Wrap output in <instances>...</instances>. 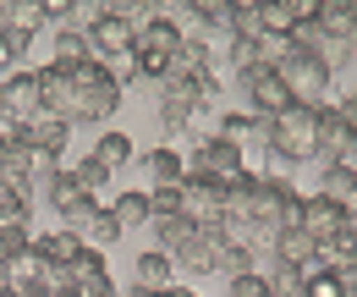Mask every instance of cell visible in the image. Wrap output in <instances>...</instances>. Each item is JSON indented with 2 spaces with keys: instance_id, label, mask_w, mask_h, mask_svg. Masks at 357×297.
Masks as SVG:
<instances>
[{
  "instance_id": "cell-1",
  "label": "cell",
  "mask_w": 357,
  "mask_h": 297,
  "mask_svg": "<svg viewBox=\"0 0 357 297\" xmlns=\"http://www.w3.org/2000/svg\"><path fill=\"white\" fill-rule=\"evenodd\" d=\"M39 94H45L50 116H61L66 127H77V122H110L121 110L127 88L116 83V72L105 61H83V66H55L50 61L39 72Z\"/></svg>"
},
{
  "instance_id": "cell-2",
  "label": "cell",
  "mask_w": 357,
  "mask_h": 297,
  "mask_svg": "<svg viewBox=\"0 0 357 297\" xmlns=\"http://www.w3.org/2000/svg\"><path fill=\"white\" fill-rule=\"evenodd\" d=\"M313 132H319V116L313 105H286L280 116L264 122V143H269V160L286 171V166H308L313 160Z\"/></svg>"
},
{
  "instance_id": "cell-3",
  "label": "cell",
  "mask_w": 357,
  "mask_h": 297,
  "mask_svg": "<svg viewBox=\"0 0 357 297\" xmlns=\"http://www.w3.org/2000/svg\"><path fill=\"white\" fill-rule=\"evenodd\" d=\"M269 66H275V78L286 83V94H291L297 105H324V99H330V78H335V72L319 61V50H303V44L286 39V50H280Z\"/></svg>"
},
{
  "instance_id": "cell-4",
  "label": "cell",
  "mask_w": 357,
  "mask_h": 297,
  "mask_svg": "<svg viewBox=\"0 0 357 297\" xmlns=\"http://www.w3.org/2000/svg\"><path fill=\"white\" fill-rule=\"evenodd\" d=\"M297 215H303V193L286 182V176H264V171H253V198H248V220L259 226V231H291L297 226Z\"/></svg>"
},
{
  "instance_id": "cell-5",
  "label": "cell",
  "mask_w": 357,
  "mask_h": 297,
  "mask_svg": "<svg viewBox=\"0 0 357 297\" xmlns=\"http://www.w3.org/2000/svg\"><path fill=\"white\" fill-rule=\"evenodd\" d=\"M313 34H319V61L335 72L341 61L357 55V0H319L313 11Z\"/></svg>"
},
{
  "instance_id": "cell-6",
  "label": "cell",
  "mask_w": 357,
  "mask_h": 297,
  "mask_svg": "<svg viewBox=\"0 0 357 297\" xmlns=\"http://www.w3.org/2000/svg\"><path fill=\"white\" fill-rule=\"evenodd\" d=\"M313 116H319V132H313V166H347L357 171V122L335 105V99H324V105H313Z\"/></svg>"
},
{
  "instance_id": "cell-7",
  "label": "cell",
  "mask_w": 357,
  "mask_h": 297,
  "mask_svg": "<svg viewBox=\"0 0 357 297\" xmlns=\"http://www.w3.org/2000/svg\"><path fill=\"white\" fill-rule=\"evenodd\" d=\"M181 44V28L160 11V17H149V22H137L132 28V61H137V78H149V83H160L165 78V61L176 55Z\"/></svg>"
},
{
  "instance_id": "cell-8",
  "label": "cell",
  "mask_w": 357,
  "mask_h": 297,
  "mask_svg": "<svg viewBox=\"0 0 357 297\" xmlns=\"http://www.w3.org/2000/svg\"><path fill=\"white\" fill-rule=\"evenodd\" d=\"M176 198H181V215H187L192 226H220L225 220V182L204 176V171H187V176H181Z\"/></svg>"
},
{
  "instance_id": "cell-9",
  "label": "cell",
  "mask_w": 357,
  "mask_h": 297,
  "mask_svg": "<svg viewBox=\"0 0 357 297\" xmlns=\"http://www.w3.org/2000/svg\"><path fill=\"white\" fill-rule=\"evenodd\" d=\"M33 171H39V154L22 143V132L0 122V182L22 198H33Z\"/></svg>"
},
{
  "instance_id": "cell-10",
  "label": "cell",
  "mask_w": 357,
  "mask_h": 297,
  "mask_svg": "<svg viewBox=\"0 0 357 297\" xmlns=\"http://www.w3.org/2000/svg\"><path fill=\"white\" fill-rule=\"evenodd\" d=\"M45 110V94H39V72H11L0 78V122L6 127H22Z\"/></svg>"
},
{
  "instance_id": "cell-11",
  "label": "cell",
  "mask_w": 357,
  "mask_h": 297,
  "mask_svg": "<svg viewBox=\"0 0 357 297\" xmlns=\"http://www.w3.org/2000/svg\"><path fill=\"white\" fill-rule=\"evenodd\" d=\"M89 50H93V61H105V66L132 61V22H121V17L105 6V11H99V22L89 28Z\"/></svg>"
},
{
  "instance_id": "cell-12",
  "label": "cell",
  "mask_w": 357,
  "mask_h": 297,
  "mask_svg": "<svg viewBox=\"0 0 357 297\" xmlns=\"http://www.w3.org/2000/svg\"><path fill=\"white\" fill-rule=\"evenodd\" d=\"M236 83H242V94H248V105H253V116H259V122L280 116L286 105H297V99L286 94V83L275 78V66H253V72H242Z\"/></svg>"
},
{
  "instance_id": "cell-13",
  "label": "cell",
  "mask_w": 357,
  "mask_h": 297,
  "mask_svg": "<svg viewBox=\"0 0 357 297\" xmlns=\"http://www.w3.org/2000/svg\"><path fill=\"white\" fill-rule=\"evenodd\" d=\"M187 171H204V176H215V182H231V176H242L248 166H242V149L225 143L220 132H215V138H198V143H192Z\"/></svg>"
},
{
  "instance_id": "cell-14",
  "label": "cell",
  "mask_w": 357,
  "mask_h": 297,
  "mask_svg": "<svg viewBox=\"0 0 357 297\" xmlns=\"http://www.w3.org/2000/svg\"><path fill=\"white\" fill-rule=\"evenodd\" d=\"M45 204L61 215V231H83V226H89V215L99 210V198H93V193H83V187L66 176V166H61V176H55V187H50Z\"/></svg>"
},
{
  "instance_id": "cell-15",
  "label": "cell",
  "mask_w": 357,
  "mask_h": 297,
  "mask_svg": "<svg viewBox=\"0 0 357 297\" xmlns=\"http://www.w3.org/2000/svg\"><path fill=\"white\" fill-rule=\"evenodd\" d=\"M22 143L45 160V166H61V154H66V143H72V127L61 122V116H50V110H39L33 122H22Z\"/></svg>"
},
{
  "instance_id": "cell-16",
  "label": "cell",
  "mask_w": 357,
  "mask_h": 297,
  "mask_svg": "<svg viewBox=\"0 0 357 297\" xmlns=\"http://www.w3.org/2000/svg\"><path fill=\"white\" fill-rule=\"evenodd\" d=\"M297 226L324 248L330 237H341V231L352 226V215L341 210V204H330V198H319V193H308V198H303V215H297Z\"/></svg>"
},
{
  "instance_id": "cell-17",
  "label": "cell",
  "mask_w": 357,
  "mask_h": 297,
  "mask_svg": "<svg viewBox=\"0 0 357 297\" xmlns=\"http://www.w3.org/2000/svg\"><path fill=\"white\" fill-rule=\"evenodd\" d=\"M220 242H225L220 226H198V231H192V242H187L171 264H181L187 275H215V264H220Z\"/></svg>"
},
{
  "instance_id": "cell-18",
  "label": "cell",
  "mask_w": 357,
  "mask_h": 297,
  "mask_svg": "<svg viewBox=\"0 0 357 297\" xmlns=\"http://www.w3.org/2000/svg\"><path fill=\"white\" fill-rule=\"evenodd\" d=\"M319 198L341 204V210L357 220V171H347V166H324V171H319Z\"/></svg>"
},
{
  "instance_id": "cell-19",
  "label": "cell",
  "mask_w": 357,
  "mask_h": 297,
  "mask_svg": "<svg viewBox=\"0 0 357 297\" xmlns=\"http://www.w3.org/2000/svg\"><path fill=\"white\" fill-rule=\"evenodd\" d=\"M319 254H324V270H330V275H341V281H357V226H347L341 237H330Z\"/></svg>"
},
{
  "instance_id": "cell-20",
  "label": "cell",
  "mask_w": 357,
  "mask_h": 297,
  "mask_svg": "<svg viewBox=\"0 0 357 297\" xmlns=\"http://www.w3.org/2000/svg\"><path fill=\"white\" fill-rule=\"evenodd\" d=\"M143 171H149V182H154V187H181L187 160H181L171 143H160V149H149V154H143Z\"/></svg>"
},
{
  "instance_id": "cell-21",
  "label": "cell",
  "mask_w": 357,
  "mask_h": 297,
  "mask_svg": "<svg viewBox=\"0 0 357 297\" xmlns=\"http://www.w3.org/2000/svg\"><path fill=\"white\" fill-rule=\"evenodd\" d=\"M132 275H137V292H165V287L176 281V264H171V254L149 248V254L132 264Z\"/></svg>"
},
{
  "instance_id": "cell-22",
  "label": "cell",
  "mask_w": 357,
  "mask_h": 297,
  "mask_svg": "<svg viewBox=\"0 0 357 297\" xmlns=\"http://www.w3.org/2000/svg\"><path fill=\"white\" fill-rule=\"evenodd\" d=\"M192 116H198L192 94H160V132H165V138L187 132V127H192Z\"/></svg>"
},
{
  "instance_id": "cell-23",
  "label": "cell",
  "mask_w": 357,
  "mask_h": 297,
  "mask_svg": "<svg viewBox=\"0 0 357 297\" xmlns=\"http://www.w3.org/2000/svg\"><path fill=\"white\" fill-rule=\"evenodd\" d=\"M149 226H154V242H160V254H171V259H176L181 248L192 242V231H198L187 215H171V220H149Z\"/></svg>"
},
{
  "instance_id": "cell-24",
  "label": "cell",
  "mask_w": 357,
  "mask_h": 297,
  "mask_svg": "<svg viewBox=\"0 0 357 297\" xmlns=\"http://www.w3.org/2000/svg\"><path fill=\"white\" fill-rule=\"evenodd\" d=\"M39 248H45V264H61V270H72L77 264V254L89 248L77 231H50V237H39Z\"/></svg>"
},
{
  "instance_id": "cell-25",
  "label": "cell",
  "mask_w": 357,
  "mask_h": 297,
  "mask_svg": "<svg viewBox=\"0 0 357 297\" xmlns=\"http://www.w3.org/2000/svg\"><path fill=\"white\" fill-rule=\"evenodd\" d=\"M89 154L105 171H121V166H132V138H127V132H99V143H93Z\"/></svg>"
},
{
  "instance_id": "cell-26",
  "label": "cell",
  "mask_w": 357,
  "mask_h": 297,
  "mask_svg": "<svg viewBox=\"0 0 357 297\" xmlns=\"http://www.w3.org/2000/svg\"><path fill=\"white\" fill-rule=\"evenodd\" d=\"M105 210L116 215L121 231H137V226H149V193H116V204H105Z\"/></svg>"
},
{
  "instance_id": "cell-27",
  "label": "cell",
  "mask_w": 357,
  "mask_h": 297,
  "mask_svg": "<svg viewBox=\"0 0 357 297\" xmlns=\"http://www.w3.org/2000/svg\"><path fill=\"white\" fill-rule=\"evenodd\" d=\"M83 61H93L89 34H77V28H55V66H83Z\"/></svg>"
},
{
  "instance_id": "cell-28",
  "label": "cell",
  "mask_w": 357,
  "mask_h": 297,
  "mask_svg": "<svg viewBox=\"0 0 357 297\" xmlns=\"http://www.w3.org/2000/svg\"><path fill=\"white\" fill-rule=\"evenodd\" d=\"M77 237H83L89 248H99V254H105V248H110V242L121 237V226H116V215H110V210H105V204H99V210L89 215V226H83Z\"/></svg>"
},
{
  "instance_id": "cell-29",
  "label": "cell",
  "mask_w": 357,
  "mask_h": 297,
  "mask_svg": "<svg viewBox=\"0 0 357 297\" xmlns=\"http://www.w3.org/2000/svg\"><path fill=\"white\" fill-rule=\"evenodd\" d=\"M220 138H225V143H236V149H242L248 138H264V122H259L253 110H236V116H220Z\"/></svg>"
},
{
  "instance_id": "cell-30",
  "label": "cell",
  "mask_w": 357,
  "mask_h": 297,
  "mask_svg": "<svg viewBox=\"0 0 357 297\" xmlns=\"http://www.w3.org/2000/svg\"><path fill=\"white\" fill-rule=\"evenodd\" d=\"M259 264H253V254L242 248V242H220V264H215V275H225V281H236V275H253Z\"/></svg>"
},
{
  "instance_id": "cell-31",
  "label": "cell",
  "mask_w": 357,
  "mask_h": 297,
  "mask_svg": "<svg viewBox=\"0 0 357 297\" xmlns=\"http://www.w3.org/2000/svg\"><path fill=\"white\" fill-rule=\"evenodd\" d=\"M66 176H72V182H77V187H83V193H93V198H99V187H105V182H110V171L99 166V160H77V166H66Z\"/></svg>"
},
{
  "instance_id": "cell-32",
  "label": "cell",
  "mask_w": 357,
  "mask_h": 297,
  "mask_svg": "<svg viewBox=\"0 0 357 297\" xmlns=\"http://www.w3.org/2000/svg\"><path fill=\"white\" fill-rule=\"evenodd\" d=\"M28 50H33V34H28L22 22H6V28H0V55H6V66H11V61H22Z\"/></svg>"
},
{
  "instance_id": "cell-33",
  "label": "cell",
  "mask_w": 357,
  "mask_h": 297,
  "mask_svg": "<svg viewBox=\"0 0 357 297\" xmlns=\"http://www.w3.org/2000/svg\"><path fill=\"white\" fill-rule=\"evenodd\" d=\"M264 287L269 297H303V275L291 264H275V270H264Z\"/></svg>"
},
{
  "instance_id": "cell-34",
  "label": "cell",
  "mask_w": 357,
  "mask_h": 297,
  "mask_svg": "<svg viewBox=\"0 0 357 297\" xmlns=\"http://www.w3.org/2000/svg\"><path fill=\"white\" fill-rule=\"evenodd\" d=\"M192 105H198V110H215V105H220V72H215V66L192 78Z\"/></svg>"
},
{
  "instance_id": "cell-35",
  "label": "cell",
  "mask_w": 357,
  "mask_h": 297,
  "mask_svg": "<svg viewBox=\"0 0 357 297\" xmlns=\"http://www.w3.org/2000/svg\"><path fill=\"white\" fill-rule=\"evenodd\" d=\"M303 297H347V281L341 275H330V270H319L303 281Z\"/></svg>"
},
{
  "instance_id": "cell-36",
  "label": "cell",
  "mask_w": 357,
  "mask_h": 297,
  "mask_svg": "<svg viewBox=\"0 0 357 297\" xmlns=\"http://www.w3.org/2000/svg\"><path fill=\"white\" fill-rule=\"evenodd\" d=\"M72 297H116L110 270H99V275H89V281H77V287H72Z\"/></svg>"
},
{
  "instance_id": "cell-37",
  "label": "cell",
  "mask_w": 357,
  "mask_h": 297,
  "mask_svg": "<svg viewBox=\"0 0 357 297\" xmlns=\"http://www.w3.org/2000/svg\"><path fill=\"white\" fill-rule=\"evenodd\" d=\"M99 270H105V254H99V248H83L77 264H72V287H77V281H89V275H99Z\"/></svg>"
},
{
  "instance_id": "cell-38",
  "label": "cell",
  "mask_w": 357,
  "mask_h": 297,
  "mask_svg": "<svg viewBox=\"0 0 357 297\" xmlns=\"http://www.w3.org/2000/svg\"><path fill=\"white\" fill-rule=\"evenodd\" d=\"M225 297H269V287H264V275L253 270V275H236V281H231V292H225Z\"/></svg>"
},
{
  "instance_id": "cell-39",
  "label": "cell",
  "mask_w": 357,
  "mask_h": 297,
  "mask_svg": "<svg viewBox=\"0 0 357 297\" xmlns=\"http://www.w3.org/2000/svg\"><path fill=\"white\" fill-rule=\"evenodd\" d=\"M50 28H66V0H50Z\"/></svg>"
},
{
  "instance_id": "cell-40",
  "label": "cell",
  "mask_w": 357,
  "mask_h": 297,
  "mask_svg": "<svg viewBox=\"0 0 357 297\" xmlns=\"http://www.w3.org/2000/svg\"><path fill=\"white\" fill-rule=\"evenodd\" d=\"M149 297H198V292H192V287H176V281H171L165 292H149Z\"/></svg>"
},
{
  "instance_id": "cell-41",
  "label": "cell",
  "mask_w": 357,
  "mask_h": 297,
  "mask_svg": "<svg viewBox=\"0 0 357 297\" xmlns=\"http://www.w3.org/2000/svg\"><path fill=\"white\" fill-rule=\"evenodd\" d=\"M341 110H347V116H352V122H357V88H352V94H347V99H341Z\"/></svg>"
},
{
  "instance_id": "cell-42",
  "label": "cell",
  "mask_w": 357,
  "mask_h": 297,
  "mask_svg": "<svg viewBox=\"0 0 357 297\" xmlns=\"http://www.w3.org/2000/svg\"><path fill=\"white\" fill-rule=\"evenodd\" d=\"M6 22H11V0H0V28H6Z\"/></svg>"
},
{
  "instance_id": "cell-43",
  "label": "cell",
  "mask_w": 357,
  "mask_h": 297,
  "mask_svg": "<svg viewBox=\"0 0 357 297\" xmlns=\"http://www.w3.org/2000/svg\"><path fill=\"white\" fill-rule=\"evenodd\" d=\"M116 297H149V292H137V287H132V292H116Z\"/></svg>"
},
{
  "instance_id": "cell-44",
  "label": "cell",
  "mask_w": 357,
  "mask_h": 297,
  "mask_svg": "<svg viewBox=\"0 0 357 297\" xmlns=\"http://www.w3.org/2000/svg\"><path fill=\"white\" fill-rule=\"evenodd\" d=\"M0 66H6V55H0Z\"/></svg>"
},
{
  "instance_id": "cell-45",
  "label": "cell",
  "mask_w": 357,
  "mask_h": 297,
  "mask_svg": "<svg viewBox=\"0 0 357 297\" xmlns=\"http://www.w3.org/2000/svg\"><path fill=\"white\" fill-rule=\"evenodd\" d=\"M352 226H357V220H352Z\"/></svg>"
}]
</instances>
